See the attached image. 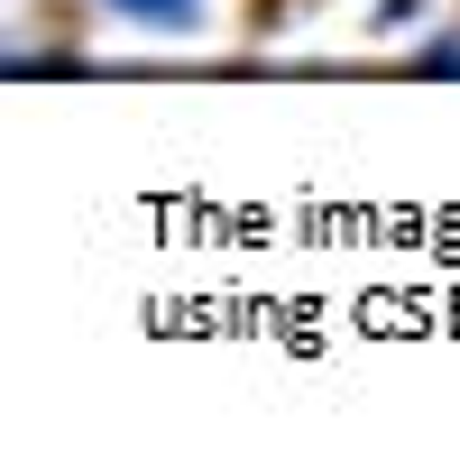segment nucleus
I'll use <instances>...</instances> for the list:
<instances>
[{
	"label": "nucleus",
	"mask_w": 460,
	"mask_h": 451,
	"mask_svg": "<svg viewBox=\"0 0 460 451\" xmlns=\"http://www.w3.org/2000/svg\"><path fill=\"white\" fill-rule=\"evenodd\" d=\"M111 19H129V28H147V37H194L203 28V0H102Z\"/></svg>",
	"instance_id": "1"
},
{
	"label": "nucleus",
	"mask_w": 460,
	"mask_h": 451,
	"mask_svg": "<svg viewBox=\"0 0 460 451\" xmlns=\"http://www.w3.org/2000/svg\"><path fill=\"white\" fill-rule=\"evenodd\" d=\"M424 74H460V37H433V47H424Z\"/></svg>",
	"instance_id": "2"
}]
</instances>
